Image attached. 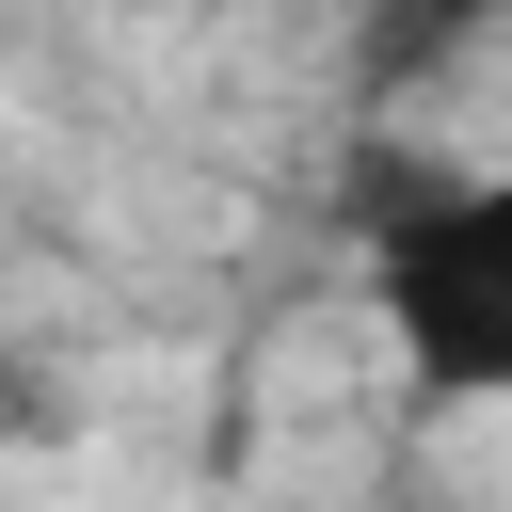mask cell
I'll list each match as a JSON object with an SVG mask.
<instances>
[{"instance_id":"7a4b0ae2","label":"cell","mask_w":512,"mask_h":512,"mask_svg":"<svg viewBox=\"0 0 512 512\" xmlns=\"http://www.w3.org/2000/svg\"><path fill=\"white\" fill-rule=\"evenodd\" d=\"M480 32H496V0H352V48H336V64H352L368 112H400V96H432Z\"/></svg>"},{"instance_id":"6da1fadb","label":"cell","mask_w":512,"mask_h":512,"mask_svg":"<svg viewBox=\"0 0 512 512\" xmlns=\"http://www.w3.org/2000/svg\"><path fill=\"white\" fill-rule=\"evenodd\" d=\"M352 288L432 416L512 400V176H432L352 144Z\"/></svg>"}]
</instances>
